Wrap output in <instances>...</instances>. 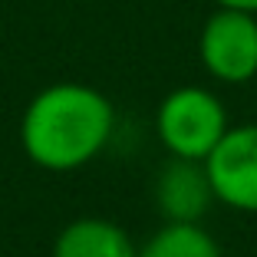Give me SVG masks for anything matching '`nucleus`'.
I'll use <instances>...</instances> for the list:
<instances>
[{
	"label": "nucleus",
	"instance_id": "nucleus-3",
	"mask_svg": "<svg viewBox=\"0 0 257 257\" xmlns=\"http://www.w3.org/2000/svg\"><path fill=\"white\" fill-rule=\"evenodd\" d=\"M198 56L218 83H250L257 76V14L218 7L201 27Z\"/></svg>",
	"mask_w": 257,
	"mask_h": 257
},
{
	"label": "nucleus",
	"instance_id": "nucleus-8",
	"mask_svg": "<svg viewBox=\"0 0 257 257\" xmlns=\"http://www.w3.org/2000/svg\"><path fill=\"white\" fill-rule=\"evenodd\" d=\"M218 7H231V10H247V14H257V0H214Z\"/></svg>",
	"mask_w": 257,
	"mask_h": 257
},
{
	"label": "nucleus",
	"instance_id": "nucleus-1",
	"mask_svg": "<svg viewBox=\"0 0 257 257\" xmlns=\"http://www.w3.org/2000/svg\"><path fill=\"white\" fill-rule=\"evenodd\" d=\"M115 112L96 86L53 83L27 102L20 145L33 165L46 172H76L109 145Z\"/></svg>",
	"mask_w": 257,
	"mask_h": 257
},
{
	"label": "nucleus",
	"instance_id": "nucleus-7",
	"mask_svg": "<svg viewBox=\"0 0 257 257\" xmlns=\"http://www.w3.org/2000/svg\"><path fill=\"white\" fill-rule=\"evenodd\" d=\"M136 257H224L221 244L201 227V221H165L139 247Z\"/></svg>",
	"mask_w": 257,
	"mask_h": 257
},
{
	"label": "nucleus",
	"instance_id": "nucleus-6",
	"mask_svg": "<svg viewBox=\"0 0 257 257\" xmlns=\"http://www.w3.org/2000/svg\"><path fill=\"white\" fill-rule=\"evenodd\" d=\"M139 247L109 218H76L56 234L53 257H136Z\"/></svg>",
	"mask_w": 257,
	"mask_h": 257
},
{
	"label": "nucleus",
	"instance_id": "nucleus-2",
	"mask_svg": "<svg viewBox=\"0 0 257 257\" xmlns=\"http://www.w3.org/2000/svg\"><path fill=\"white\" fill-rule=\"evenodd\" d=\"M227 128L231 125H227V112L221 99L204 86L172 89L155 112V132H159L165 152L175 159L204 162Z\"/></svg>",
	"mask_w": 257,
	"mask_h": 257
},
{
	"label": "nucleus",
	"instance_id": "nucleus-4",
	"mask_svg": "<svg viewBox=\"0 0 257 257\" xmlns=\"http://www.w3.org/2000/svg\"><path fill=\"white\" fill-rule=\"evenodd\" d=\"M214 201L257 214V122L231 125L204 159Z\"/></svg>",
	"mask_w": 257,
	"mask_h": 257
},
{
	"label": "nucleus",
	"instance_id": "nucleus-5",
	"mask_svg": "<svg viewBox=\"0 0 257 257\" xmlns=\"http://www.w3.org/2000/svg\"><path fill=\"white\" fill-rule=\"evenodd\" d=\"M155 204L165 221H201L214 204V188L204 162L172 155L155 178Z\"/></svg>",
	"mask_w": 257,
	"mask_h": 257
}]
</instances>
